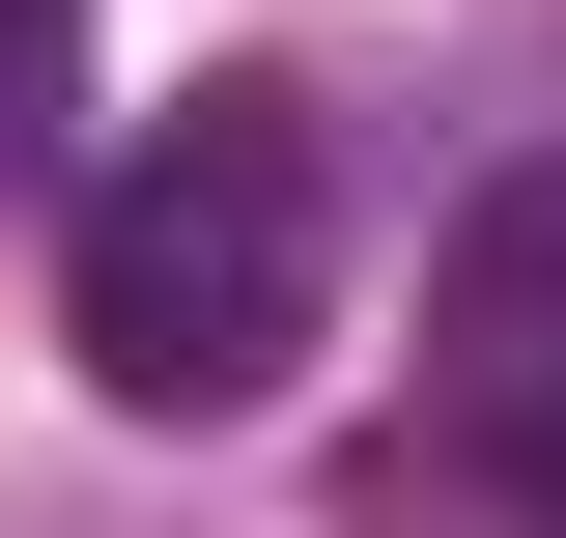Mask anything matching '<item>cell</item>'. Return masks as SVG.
<instances>
[{
  "instance_id": "6da1fadb",
  "label": "cell",
  "mask_w": 566,
  "mask_h": 538,
  "mask_svg": "<svg viewBox=\"0 0 566 538\" xmlns=\"http://www.w3.org/2000/svg\"><path fill=\"white\" fill-rule=\"evenodd\" d=\"M57 340H85L114 425L283 397V369L340 340V142H312V85H199V114H142L114 170H85V227H57Z\"/></svg>"
},
{
  "instance_id": "3957f363",
  "label": "cell",
  "mask_w": 566,
  "mask_h": 538,
  "mask_svg": "<svg viewBox=\"0 0 566 538\" xmlns=\"http://www.w3.org/2000/svg\"><path fill=\"white\" fill-rule=\"evenodd\" d=\"M85 142V0H0V199Z\"/></svg>"
},
{
  "instance_id": "7a4b0ae2",
  "label": "cell",
  "mask_w": 566,
  "mask_h": 538,
  "mask_svg": "<svg viewBox=\"0 0 566 538\" xmlns=\"http://www.w3.org/2000/svg\"><path fill=\"white\" fill-rule=\"evenodd\" d=\"M424 397H453V454L566 538V142L453 199V256H424Z\"/></svg>"
}]
</instances>
